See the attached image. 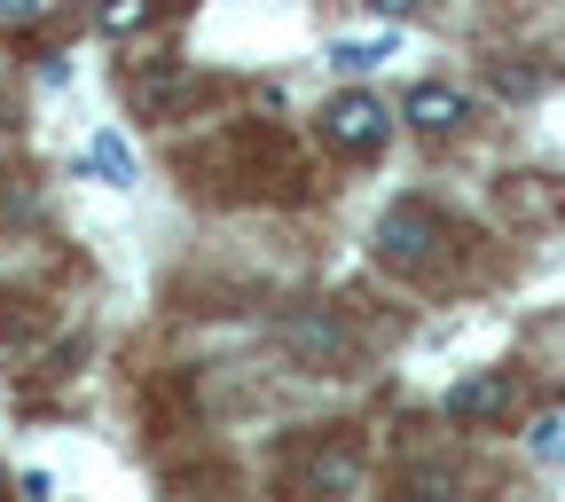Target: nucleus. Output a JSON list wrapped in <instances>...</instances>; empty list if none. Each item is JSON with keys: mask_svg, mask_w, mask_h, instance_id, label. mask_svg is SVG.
Segmentation results:
<instances>
[{"mask_svg": "<svg viewBox=\"0 0 565 502\" xmlns=\"http://www.w3.org/2000/svg\"><path fill=\"white\" fill-rule=\"evenodd\" d=\"M173 173L189 196H212V204H307L315 196V165L267 118H236L221 133H204L196 150L173 158Z\"/></svg>", "mask_w": 565, "mask_h": 502, "instance_id": "nucleus-1", "label": "nucleus"}, {"mask_svg": "<svg viewBox=\"0 0 565 502\" xmlns=\"http://www.w3.org/2000/svg\"><path fill=\"white\" fill-rule=\"evenodd\" d=\"M471 252H479L471 221L440 212L433 196H401L377 212V259L408 282H448L456 267H471Z\"/></svg>", "mask_w": 565, "mask_h": 502, "instance_id": "nucleus-2", "label": "nucleus"}, {"mask_svg": "<svg viewBox=\"0 0 565 502\" xmlns=\"http://www.w3.org/2000/svg\"><path fill=\"white\" fill-rule=\"evenodd\" d=\"M282 353H291L299 370H315V377H362V362H370L362 330H353L338 307H291L282 314Z\"/></svg>", "mask_w": 565, "mask_h": 502, "instance_id": "nucleus-3", "label": "nucleus"}, {"mask_svg": "<svg viewBox=\"0 0 565 502\" xmlns=\"http://www.w3.org/2000/svg\"><path fill=\"white\" fill-rule=\"evenodd\" d=\"M282 487H291V494H353V487H362V448L345 440V424L282 448Z\"/></svg>", "mask_w": 565, "mask_h": 502, "instance_id": "nucleus-4", "label": "nucleus"}, {"mask_svg": "<svg viewBox=\"0 0 565 502\" xmlns=\"http://www.w3.org/2000/svg\"><path fill=\"white\" fill-rule=\"evenodd\" d=\"M212 95H228V79H196L189 63L126 71V110H134V118H158V126H173L181 110H196V103H212Z\"/></svg>", "mask_w": 565, "mask_h": 502, "instance_id": "nucleus-5", "label": "nucleus"}, {"mask_svg": "<svg viewBox=\"0 0 565 502\" xmlns=\"http://www.w3.org/2000/svg\"><path fill=\"white\" fill-rule=\"evenodd\" d=\"M315 141H322L330 158H377V150H385V103H377V95H338V103H322Z\"/></svg>", "mask_w": 565, "mask_h": 502, "instance_id": "nucleus-6", "label": "nucleus"}, {"mask_svg": "<svg viewBox=\"0 0 565 502\" xmlns=\"http://www.w3.org/2000/svg\"><path fill=\"white\" fill-rule=\"evenodd\" d=\"M494 221L503 228H557L565 221V181L557 173H503L494 181Z\"/></svg>", "mask_w": 565, "mask_h": 502, "instance_id": "nucleus-7", "label": "nucleus"}, {"mask_svg": "<svg viewBox=\"0 0 565 502\" xmlns=\"http://www.w3.org/2000/svg\"><path fill=\"white\" fill-rule=\"evenodd\" d=\"M519 400H526V385L511 370H487V377H463L448 393V424H511Z\"/></svg>", "mask_w": 565, "mask_h": 502, "instance_id": "nucleus-8", "label": "nucleus"}, {"mask_svg": "<svg viewBox=\"0 0 565 502\" xmlns=\"http://www.w3.org/2000/svg\"><path fill=\"white\" fill-rule=\"evenodd\" d=\"M408 118H416L424 133H456V126L471 118V103H463L456 87H416V95H408Z\"/></svg>", "mask_w": 565, "mask_h": 502, "instance_id": "nucleus-9", "label": "nucleus"}, {"mask_svg": "<svg viewBox=\"0 0 565 502\" xmlns=\"http://www.w3.org/2000/svg\"><path fill=\"white\" fill-rule=\"evenodd\" d=\"M40 330H47V307H40V299H24V291L9 299V291H0V338L24 345V338H40Z\"/></svg>", "mask_w": 565, "mask_h": 502, "instance_id": "nucleus-10", "label": "nucleus"}, {"mask_svg": "<svg viewBox=\"0 0 565 502\" xmlns=\"http://www.w3.org/2000/svg\"><path fill=\"white\" fill-rule=\"evenodd\" d=\"M166 9H181V0H103V32H141V24H158Z\"/></svg>", "mask_w": 565, "mask_h": 502, "instance_id": "nucleus-11", "label": "nucleus"}, {"mask_svg": "<svg viewBox=\"0 0 565 502\" xmlns=\"http://www.w3.org/2000/svg\"><path fill=\"white\" fill-rule=\"evenodd\" d=\"M385 55H393V32H385V40H338V47H330L338 71H370V63H385Z\"/></svg>", "mask_w": 565, "mask_h": 502, "instance_id": "nucleus-12", "label": "nucleus"}, {"mask_svg": "<svg viewBox=\"0 0 565 502\" xmlns=\"http://www.w3.org/2000/svg\"><path fill=\"white\" fill-rule=\"evenodd\" d=\"M494 87H503V95H534L542 71H534V63H494Z\"/></svg>", "mask_w": 565, "mask_h": 502, "instance_id": "nucleus-13", "label": "nucleus"}, {"mask_svg": "<svg viewBox=\"0 0 565 502\" xmlns=\"http://www.w3.org/2000/svg\"><path fill=\"white\" fill-rule=\"evenodd\" d=\"M95 165H103V173H118V181H134V165H126L118 141H95Z\"/></svg>", "mask_w": 565, "mask_h": 502, "instance_id": "nucleus-14", "label": "nucleus"}, {"mask_svg": "<svg viewBox=\"0 0 565 502\" xmlns=\"http://www.w3.org/2000/svg\"><path fill=\"white\" fill-rule=\"evenodd\" d=\"M370 9H377V17H408V9H416V0H370Z\"/></svg>", "mask_w": 565, "mask_h": 502, "instance_id": "nucleus-15", "label": "nucleus"}, {"mask_svg": "<svg viewBox=\"0 0 565 502\" xmlns=\"http://www.w3.org/2000/svg\"><path fill=\"white\" fill-rule=\"evenodd\" d=\"M9 133H17V103H9V95H0V141H9Z\"/></svg>", "mask_w": 565, "mask_h": 502, "instance_id": "nucleus-16", "label": "nucleus"}, {"mask_svg": "<svg viewBox=\"0 0 565 502\" xmlns=\"http://www.w3.org/2000/svg\"><path fill=\"white\" fill-rule=\"evenodd\" d=\"M40 9V0H0V17H32Z\"/></svg>", "mask_w": 565, "mask_h": 502, "instance_id": "nucleus-17", "label": "nucleus"}, {"mask_svg": "<svg viewBox=\"0 0 565 502\" xmlns=\"http://www.w3.org/2000/svg\"><path fill=\"white\" fill-rule=\"evenodd\" d=\"M0 487H9V471H0Z\"/></svg>", "mask_w": 565, "mask_h": 502, "instance_id": "nucleus-18", "label": "nucleus"}]
</instances>
